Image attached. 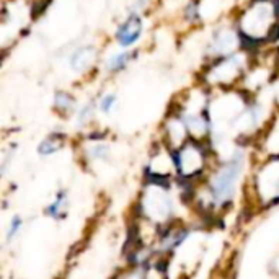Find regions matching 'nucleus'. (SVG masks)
I'll list each match as a JSON object with an SVG mask.
<instances>
[{"label": "nucleus", "instance_id": "obj_1", "mask_svg": "<svg viewBox=\"0 0 279 279\" xmlns=\"http://www.w3.org/2000/svg\"><path fill=\"white\" fill-rule=\"evenodd\" d=\"M242 165H244V155L237 152L234 155V158L228 162L224 168L219 172V175L216 176L212 184V193L217 201H226L232 196L235 182L242 172Z\"/></svg>", "mask_w": 279, "mask_h": 279}, {"label": "nucleus", "instance_id": "obj_2", "mask_svg": "<svg viewBox=\"0 0 279 279\" xmlns=\"http://www.w3.org/2000/svg\"><path fill=\"white\" fill-rule=\"evenodd\" d=\"M142 34V22L138 15H131L124 22L120 30L116 31V38L121 46H131L140 38Z\"/></svg>", "mask_w": 279, "mask_h": 279}, {"label": "nucleus", "instance_id": "obj_5", "mask_svg": "<svg viewBox=\"0 0 279 279\" xmlns=\"http://www.w3.org/2000/svg\"><path fill=\"white\" fill-rule=\"evenodd\" d=\"M114 103H116V96L114 95H104L102 98V102H100V108L104 111V113H108V111L113 110Z\"/></svg>", "mask_w": 279, "mask_h": 279}, {"label": "nucleus", "instance_id": "obj_4", "mask_svg": "<svg viewBox=\"0 0 279 279\" xmlns=\"http://www.w3.org/2000/svg\"><path fill=\"white\" fill-rule=\"evenodd\" d=\"M129 58H131V56H129L128 52H120V54L113 56V58H111L110 62H108V69L110 70H120V69H122V67L126 66V62L129 60Z\"/></svg>", "mask_w": 279, "mask_h": 279}, {"label": "nucleus", "instance_id": "obj_6", "mask_svg": "<svg viewBox=\"0 0 279 279\" xmlns=\"http://www.w3.org/2000/svg\"><path fill=\"white\" fill-rule=\"evenodd\" d=\"M56 104L60 108H69L70 106L69 95H66V93H58V96H56Z\"/></svg>", "mask_w": 279, "mask_h": 279}, {"label": "nucleus", "instance_id": "obj_7", "mask_svg": "<svg viewBox=\"0 0 279 279\" xmlns=\"http://www.w3.org/2000/svg\"><path fill=\"white\" fill-rule=\"evenodd\" d=\"M276 12H278V15H279V2H276Z\"/></svg>", "mask_w": 279, "mask_h": 279}, {"label": "nucleus", "instance_id": "obj_3", "mask_svg": "<svg viewBox=\"0 0 279 279\" xmlns=\"http://www.w3.org/2000/svg\"><path fill=\"white\" fill-rule=\"evenodd\" d=\"M92 59H93V49H90V48L80 49V51H77L76 56L72 58L74 69H82V67H85Z\"/></svg>", "mask_w": 279, "mask_h": 279}]
</instances>
